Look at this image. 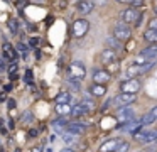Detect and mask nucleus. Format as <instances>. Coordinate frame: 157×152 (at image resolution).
<instances>
[{
	"mask_svg": "<svg viewBox=\"0 0 157 152\" xmlns=\"http://www.w3.org/2000/svg\"><path fill=\"white\" fill-rule=\"evenodd\" d=\"M118 128L122 132H125V134H132V135H135L137 132L142 128V122H140V118L137 120V118H133L132 122H127V123H120L118 125Z\"/></svg>",
	"mask_w": 157,
	"mask_h": 152,
	"instance_id": "10",
	"label": "nucleus"
},
{
	"mask_svg": "<svg viewBox=\"0 0 157 152\" xmlns=\"http://www.w3.org/2000/svg\"><path fill=\"white\" fill-rule=\"evenodd\" d=\"M7 27H9V30H10L12 34H17L19 32V22L15 19H9L7 20Z\"/></svg>",
	"mask_w": 157,
	"mask_h": 152,
	"instance_id": "26",
	"label": "nucleus"
},
{
	"mask_svg": "<svg viewBox=\"0 0 157 152\" xmlns=\"http://www.w3.org/2000/svg\"><path fill=\"white\" fill-rule=\"evenodd\" d=\"M144 39L147 41V42H157V29H147L145 32H144Z\"/></svg>",
	"mask_w": 157,
	"mask_h": 152,
	"instance_id": "23",
	"label": "nucleus"
},
{
	"mask_svg": "<svg viewBox=\"0 0 157 152\" xmlns=\"http://www.w3.org/2000/svg\"><path fill=\"white\" fill-rule=\"evenodd\" d=\"M17 69H19V68H17V64H15V63H10V64H9L7 71H9V74H10L12 80H15V78H17Z\"/></svg>",
	"mask_w": 157,
	"mask_h": 152,
	"instance_id": "29",
	"label": "nucleus"
},
{
	"mask_svg": "<svg viewBox=\"0 0 157 152\" xmlns=\"http://www.w3.org/2000/svg\"><path fill=\"white\" fill-rule=\"evenodd\" d=\"M135 140H139L140 144L144 145H149V144H154V142H157V130H152V128H147V130H139L135 135Z\"/></svg>",
	"mask_w": 157,
	"mask_h": 152,
	"instance_id": "3",
	"label": "nucleus"
},
{
	"mask_svg": "<svg viewBox=\"0 0 157 152\" xmlns=\"http://www.w3.org/2000/svg\"><path fill=\"white\" fill-rule=\"evenodd\" d=\"M2 51H4V59L10 61V63H15V59H17V53H15V49L10 46V44H4L2 46Z\"/></svg>",
	"mask_w": 157,
	"mask_h": 152,
	"instance_id": "16",
	"label": "nucleus"
},
{
	"mask_svg": "<svg viewBox=\"0 0 157 152\" xmlns=\"http://www.w3.org/2000/svg\"><path fill=\"white\" fill-rule=\"evenodd\" d=\"M140 90V81L137 78H132V80H125L120 83V91L122 93H137Z\"/></svg>",
	"mask_w": 157,
	"mask_h": 152,
	"instance_id": "9",
	"label": "nucleus"
},
{
	"mask_svg": "<svg viewBox=\"0 0 157 152\" xmlns=\"http://www.w3.org/2000/svg\"><path fill=\"white\" fill-rule=\"evenodd\" d=\"M106 46H108V49H113V51H120L122 49V41L120 39H117L115 36H112V37H108L106 39Z\"/></svg>",
	"mask_w": 157,
	"mask_h": 152,
	"instance_id": "19",
	"label": "nucleus"
},
{
	"mask_svg": "<svg viewBox=\"0 0 157 152\" xmlns=\"http://www.w3.org/2000/svg\"><path fill=\"white\" fill-rule=\"evenodd\" d=\"M90 93L93 95V96H103V95L106 93V84H93L91 88H90Z\"/></svg>",
	"mask_w": 157,
	"mask_h": 152,
	"instance_id": "20",
	"label": "nucleus"
},
{
	"mask_svg": "<svg viewBox=\"0 0 157 152\" xmlns=\"http://www.w3.org/2000/svg\"><path fill=\"white\" fill-rule=\"evenodd\" d=\"M7 128H10V130H14V128H15L14 120H12V118H7Z\"/></svg>",
	"mask_w": 157,
	"mask_h": 152,
	"instance_id": "39",
	"label": "nucleus"
},
{
	"mask_svg": "<svg viewBox=\"0 0 157 152\" xmlns=\"http://www.w3.org/2000/svg\"><path fill=\"white\" fill-rule=\"evenodd\" d=\"M149 27L150 29H157V17H154V19L149 22Z\"/></svg>",
	"mask_w": 157,
	"mask_h": 152,
	"instance_id": "37",
	"label": "nucleus"
},
{
	"mask_svg": "<svg viewBox=\"0 0 157 152\" xmlns=\"http://www.w3.org/2000/svg\"><path fill=\"white\" fill-rule=\"evenodd\" d=\"M113 36H115L117 39H120V41H127L130 36H132V29H130L128 24L118 22V24H115V27H113Z\"/></svg>",
	"mask_w": 157,
	"mask_h": 152,
	"instance_id": "5",
	"label": "nucleus"
},
{
	"mask_svg": "<svg viewBox=\"0 0 157 152\" xmlns=\"http://www.w3.org/2000/svg\"><path fill=\"white\" fill-rule=\"evenodd\" d=\"M133 118H135V110L132 108V105L117 108V120H118V123H127V122H132Z\"/></svg>",
	"mask_w": 157,
	"mask_h": 152,
	"instance_id": "4",
	"label": "nucleus"
},
{
	"mask_svg": "<svg viewBox=\"0 0 157 152\" xmlns=\"http://www.w3.org/2000/svg\"><path fill=\"white\" fill-rule=\"evenodd\" d=\"M100 61H101L105 66H108V64H112V63H115L117 61V51H113V49H103L101 51V54H100Z\"/></svg>",
	"mask_w": 157,
	"mask_h": 152,
	"instance_id": "12",
	"label": "nucleus"
},
{
	"mask_svg": "<svg viewBox=\"0 0 157 152\" xmlns=\"http://www.w3.org/2000/svg\"><path fill=\"white\" fill-rule=\"evenodd\" d=\"M81 103L85 105V107L88 108L90 111H91L93 108H95V103H93V100H88V98H85V100H81Z\"/></svg>",
	"mask_w": 157,
	"mask_h": 152,
	"instance_id": "33",
	"label": "nucleus"
},
{
	"mask_svg": "<svg viewBox=\"0 0 157 152\" xmlns=\"http://www.w3.org/2000/svg\"><path fill=\"white\" fill-rule=\"evenodd\" d=\"M76 137H78V135H73V134H64V135H63V144H64V145H68V147H69V145H73L76 140H78Z\"/></svg>",
	"mask_w": 157,
	"mask_h": 152,
	"instance_id": "25",
	"label": "nucleus"
},
{
	"mask_svg": "<svg viewBox=\"0 0 157 152\" xmlns=\"http://www.w3.org/2000/svg\"><path fill=\"white\" fill-rule=\"evenodd\" d=\"M93 3H95V5H105L106 0H93Z\"/></svg>",
	"mask_w": 157,
	"mask_h": 152,
	"instance_id": "40",
	"label": "nucleus"
},
{
	"mask_svg": "<svg viewBox=\"0 0 157 152\" xmlns=\"http://www.w3.org/2000/svg\"><path fill=\"white\" fill-rule=\"evenodd\" d=\"M118 2H122V3H130V7H135V9H139V7L144 5V0H118Z\"/></svg>",
	"mask_w": 157,
	"mask_h": 152,
	"instance_id": "30",
	"label": "nucleus"
},
{
	"mask_svg": "<svg viewBox=\"0 0 157 152\" xmlns=\"http://www.w3.org/2000/svg\"><path fill=\"white\" fill-rule=\"evenodd\" d=\"M25 81H27V84H32V71L31 69H25Z\"/></svg>",
	"mask_w": 157,
	"mask_h": 152,
	"instance_id": "35",
	"label": "nucleus"
},
{
	"mask_svg": "<svg viewBox=\"0 0 157 152\" xmlns=\"http://www.w3.org/2000/svg\"><path fill=\"white\" fill-rule=\"evenodd\" d=\"M120 142H122L120 138H108V140H105L100 145L98 152H115V149L118 147Z\"/></svg>",
	"mask_w": 157,
	"mask_h": 152,
	"instance_id": "14",
	"label": "nucleus"
},
{
	"mask_svg": "<svg viewBox=\"0 0 157 152\" xmlns=\"http://www.w3.org/2000/svg\"><path fill=\"white\" fill-rule=\"evenodd\" d=\"M44 152H52V149H51V147H49V149H46V150H44Z\"/></svg>",
	"mask_w": 157,
	"mask_h": 152,
	"instance_id": "49",
	"label": "nucleus"
},
{
	"mask_svg": "<svg viewBox=\"0 0 157 152\" xmlns=\"http://www.w3.org/2000/svg\"><path fill=\"white\" fill-rule=\"evenodd\" d=\"M61 152H75V150L71 147H64V149H61Z\"/></svg>",
	"mask_w": 157,
	"mask_h": 152,
	"instance_id": "43",
	"label": "nucleus"
},
{
	"mask_svg": "<svg viewBox=\"0 0 157 152\" xmlns=\"http://www.w3.org/2000/svg\"><path fill=\"white\" fill-rule=\"evenodd\" d=\"M91 80H93V83H96V84H106L112 80V74L106 69H93Z\"/></svg>",
	"mask_w": 157,
	"mask_h": 152,
	"instance_id": "11",
	"label": "nucleus"
},
{
	"mask_svg": "<svg viewBox=\"0 0 157 152\" xmlns=\"http://www.w3.org/2000/svg\"><path fill=\"white\" fill-rule=\"evenodd\" d=\"M68 120H66V117H59L58 120H54L52 122V127H54V130L56 132H64V130H68Z\"/></svg>",
	"mask_w": 157,
	"mask_h": 152,
	"instance_id": "17",
	"label": "nucleus"
},
{
	"mask_svg": "<svg viewBox=\"0 0 157 152\" xmlns=\"http://www.w3.org/2000/svg\"><path fill=\"white\" fill-rule=\"evenodd\" d=\"M69 84H71V88H75L76 91L81 90V80H75V78H69Z\"/></svg>",
	"mask_w": 157,
	"mask_h": 152,
	"instance_id": "32",
	"label": "nucleus"
},
{
	"mask_svg": "<svg viewBox=\"0 0 157 152\" xmlns=\"http://www.w3.org/2000/svg\"><path fill=\"white\" fill-rule=\"evenodd\" d=\"M7 107L10 108V110H14V108H15V100H14V98H9V100H7Z\"/></svg>",
	"mask_w": 157,
	"mask_h": 152,
	"instance_id": "36",
	"label": "nucleus"
},
{
	"mask_svg": "<svg viewBox=\"0 0 157 152\" xmlns=\"http://www.w3.org/2000/svg\"><path fill=\"white\" fill-rule=\"evenodd\" d=\"M73 111V107L71 105H61V103H56V113L59 115V117H68V115H71Z\"/></svg>",
	"mask_w": 157,
	"mask_h": 152,
	"instance_id": "18",
	"label": "nucleus"
},
{
	"mask_svg": "<svg viewBox=\"0 0 157 152\" xmlns=\"http://www.w3.org/2000/svg\"><path fill=\"white\" fill-rule=\"evenodd\" d=\"M0 101H5V95H4V93L0 95Z\"/></svg>",
	"mask_w": 157,
	"mask_h": 152,
	"instance_id": "47",
	"label": "nucleus"
},
{
	"mask_svg": "<svg viewBox=\"0 0 157 152\" xmlns=\"http://www.w3.org/2000/svg\"><path fill=\"white\" fill-rule=\"evenodd\" d=\"M5 69V64H4V61H0V71H4Z\"/></svg>",
	"mask_w": 157,
	"mask_h": 152,
	"instance_id": "45",
	"label": "nucleus"
},
{
	"mask_svg": "<svg viewBox=\"0 0 157 152\" xmlns=\"http://www.w3.org/2000/svg\"><path fill=\"white\" fill-rule=\"evenodd\" d=\"M150 113H152L154 117H155V120H157V107H154L152 110H150Z\"/></svg>",
	"mask_w": 157,
	"mask_h": 152,
	"instance_id": "42",
	"label": "nucleus"
},
{
	"mask_svg": "<svg viewBox=\"0 0 157 152\" xmlns=\"http://www.w3.org/2000/svg\"><path fill=\"white\" fill-rule=\"evenodd\" d=\"M140 122H142V127H147V125H152V123H155V117H154L150 111H147L145 115H144L142 118H140Z\"/></svg>",
	"mask_w": 157,
	"mask_h": 152,
	"instance_id": "24",
	"label": "nucleus"
},
{
	"mask_svg": "<svg viewBox=\"0 0 157 152\" xmlns=\"http://www.w3.org/2000/svg\"><path fill=\"white\" fill-rule=\"evenodd\" d=\"M135 152H147L145 149H140V150H135Z\"/></svg>",
	"mask_w": 157,
	"mask_h": 152,
	"instance_id": "50",
	"label": "nucleus"
},
{
	"mask_svg": "<svg viewBox=\"0 0 157 152\" xmlns=\"http://www.w3.org/2000/svg\"><path fill=\"white\" fill-rule=\"evenodd\" d=\"M154 12H155V17H157V3L154 5Z\"/></svg>",
	"mask_w": 157,
	"mask_h": 152,
	"instance_id": "48",
	"label": "nucleus"
},
{
	"mask_svg": "<svg viewBox=\"0 0 157 152\" xmlns=\"http://www.w3.org/2000/svg\"><path fill=\"white\" fill-rule=\"evenodd\" d=\"M29 135H31V137H34V135H37V130H34V128H32V130L29 132Z\"/></svg>",
	"mask_w": 157,
	"mask_h": 152,
	"instance_id": "44",
	"label": "nucleus"
},
{
	"mask_svg": "<svg viewBox=\"0 0 157 152\" xmlns=\"http://www.w3.org/2000/svg\"><path fill=\"white\" fill-rule=\"evenodd\" d=\"M137 93H120L118 96H113V105L117 107H128V105L135 103Z\"/></svg>",
	"mask_w": 157,
	"mask_h": 152,
	"instance_id": "6",
	"label": "nucleus"
},
{
	"mask_svg": "<svg viewBox=\"0 0 157 152\" xmlns=\"http://www.w3.org/2000/svg\"><path fill=\"white\" fill-rule=\"evenodd\" d=\"M88 108L85 107V105L81 103V101H79V103H76L75 107H73V111H71V115H75V117H79V115H86L88 113Z\"/></svg>",
	"mask_w": 157,
	"mask_h": 152,
	"instance_id": "22",
	"label": "nucleus"
},
{
	"mask_svg": "<svg viewBox=\"0 0 157 152\" xmlns=\"http://www.w3.org/2000/svg\"><path fill=\"white\" fill-rule=\"evenodd\" d=\"M90 30V22L86 19H78L73 22V36L75 37H83Z\"/></svg>",
	"mask_w": 157,
	"mask_h": 152,
	"instance_id": "8",
	"label": "nucleus"
},
{
	"mask_svg": "<svg viewBox=\"0 0 157 152\" xmlns=\"http://www.w3.org/2000/svg\"><path fill=\"white\" fill-rule=\"evenodd\" d=\"M39 42H41L39 37H31V39H29V46H31V47H37Z\"/></svg>",
	"mask_w": 157,
	"mask_h": 152,
	"instance_id": "34",
	"label": "nucleus"
},
{
	"mask_svg": "<svg viewBox=\"0 0 157 152\" xmlns=\"http://www.w3.org/2000/svg\"><path fill=\"white\" fill-rule=\"evenodd\" d=\"M68 76L75 78V80H85L86 78V68L79 61H73L68 68Z\"/></svg>",
	"mask_w": 157,
	"mask_h": 152,
	"instance_id": "2",
	"label": "nucleus"
},
{
	"mask_svg": "<svg viewBox=\"0 0 157 152\" xmlns=\"http://www.w3.org/2000/svg\"><path fill=\"white\" fill-rule=\"evenodd\" d=\"M154 66H155V61H150V63H147V64H132V66H128V69L125 71V80H132V78L142 76V74L149 73Z\"/></svg>",
	"mask_w": 157,
	"mask_h": 152,
	"instance_id": "1",
	"label": "nucleus"
},
{
	"mask_svg": "<svg viewBox=\"0 0 157 152\" xmlns=\"http://www.w3.org/2000/svg\"><path fill=\"white\" fill-rule=\"evenodd\" d=\"M118 69H120V64H118V61H115V63L108 64V68H106V71H108L110 74H115V73H118Z\"/></svg>",
	"mask_w": 157,
	"mask_h": 152,
	"instance_id": "31",
	"label": "nucleus"
},
{
	"mask_svg": "<svg viewBox=\"0 0 157 152\" xmlns=\"http://www.w3.org/2000/svg\"><path fill=\"white\" fill-rule=\"evenodd\" d=\"M93 9H95V3L91 0H78L76 2V10L79 14H83V15H88Z\"/></svg>",
	"mask_w": 157,
	"mask_h": 152,
	"instance_id": "13",
	"label": "nucleus"
},
{
	"mask_svg": "<svg viewBox=\"0 0 157 152\" xmlns=\"http://www.w3.org/2000/svg\"><path fill=\"white\" fill-rule=\"evenodd\" d=\"M10 90H12V84H10V83H9V84H7V86H5V91H10Z\"/></svg>",
	"mask_w": 157,
	"mask_h": 152,
	"instance_id": "46",
	"label": "nucleus"
},
{
	"mask_svg": "<svg viewBox=\"0 0 157 152\" xmlns=\"http://www.w3.org/2000/svg\"><path fill=\"white\" fill-rule=\"evenodd\" d=\"M130 150V142H127V140H122L118 144V147L115 149V152H128Z\"/></svg>",
	"mask_w": 157,
	"mask_h": 152,
	"instance_id": "28",
	"label": "nucleus"
},
{
	"mask_svg": "<svg viewBox=\"0 0 157 152\" xmlns=\"http://www.w3.org/2000/svg\"><path fill=\"white\" fill-rule=\"evenodd\" d=\"M71 100H73V96H71L69 91H61V93L56 96V103H61V105H68Z\"/></svg>",
	"mask_w": 157,
	"mask_h": 152,
	"instance_id": "21",
	"label": "nucleus"
},
{
	"mask_svg": "<svg viewBox=\"0 0 157 152\" xmlns=\"http://www.w3.org/2000/svg\"><path fill=\"white\" fill-rule=\"evenodd\" d=\"M0 134L7 135V128H5V125H4V122H2V120H0Z\"/></svg>",
	"mask_w": 157,
	"mask_h": 152,
	"instance_id": "38",
	"label": "nucleus"
},
{
	"mask_svg": "<svg viewBox=\"0 0 157 152\" xmlns=\"http://www.w3.org/2000/svg\"><path fill=\"white\" fill-rule=\"evenodd\" d=\"M139 19H140V10L135 9V7H130V9H125L122 12V22L125 24H139Z\"/></svg>",
	"mask_w": 157,
	"mask_h": 152,
	"instance_id": "7",
	"label": "nucleus"
},
{
	"mask_svg": "<svg viewBox=\"0 0 157 152\" xmlns=\"http://www.w3.org/2000/svg\"><path fill=\"white\" fill-rule=\"evenodd\" d=\"M15 47H17V51L22 54V59H27V54H29V47H27V44H24V42H19Z\"/></svg>",
	"mask_w": 157,
	"mask_h": 152,
	"instance_id": "27",
	"label": "nucleus"
},
{
	"mask_svg": "<svg viewBox=\"0 0 157 152\" xmlns=\"http://www.w3.org/2000/svg\"><path fill=\"white\" fill-rule=\"evenodd\" d=\"M68 134H73V135H81L86 132V123L83 122H75V123H69L68 125Z\"/></svg>",
	"mask_w": 157,
	"mask_h": 152,
	"instance_id": "15",
	"label": "nucleus"
},
{
	"mask_svg": "<svg viewBox=\"0 0 157 152\" xmlns=\"http://www.w3.org/2000/svg\"><path fill=\"white\" fill-rule=\"evenodd\" d=\"M31 152H42V147H41V145H36V147H32Z\"/></svg>",
	"mask_w": 157,
	"mask_h": 152,
	"instance_id": "41",
	"label": "nucleus"
}]
</instances>
